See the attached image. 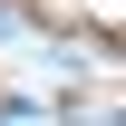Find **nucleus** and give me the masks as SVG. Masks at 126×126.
I'll list each match as a JSON object with an SVG mask.
<instances>
[{
	"label": "nucleus",
	"mask_w": 126,
	"mask_h": 126,
	"mask_svg": "<svg viewBox=\"0 0 126 126\" xmlns=\"http://www.w3.org/2000/svg\"><path fill=\"white\" fill-rule=\"evenodd\" d=\"M10 10H19V19H39V29H68V39H78V29L116 39V10H126V0H10Z\"/></svg>",
	"instance_id": "obj_1"
}]
</instances>
